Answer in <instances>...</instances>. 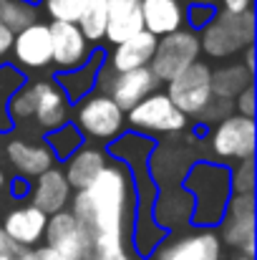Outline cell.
Returning <instances> with one entry per match:
<instances>
[{"label": "cell", "instance_id": "6da1fadb", "mask_svg": "<svg viewBox=\"0 0 257 260\" xmlns=\"http://www.w3.org/2000/svg\"><path fill=\"white\" fill-rule=\"evenodd\" d=\"M134 192L124 165H106L91 187L76 192L71 215L91 243H126L131 225Z\"/></svg>", "mask_w": 257, "mask_h": 260}, {"label": "cell", "instance_id": "7a4b0ae2", "mask_svg": "<svg viewBox=\"0 0 257 260\" xmlns=\"http://www.w3.org/2000/svg\"><path fill=\"white\" fill-rule=\"evenodd\" d=\"M184 187H187V192L194 202L192 222L202 225V228L217 225L225 215V207H227L230 197H232L230 172L225 167L202 162V165H194L187 172Z\"/></svg>", "mask_w": 257, "mask_h": 260}, {"label": "cell", "instance_id": "3957f363", "mask_svg": "<svg viewBox=\"0 0 257 260\" xmlns=\"http://www.w3.org/2000/svg\"><path fill=\"white\" fill-rule=\"evenodd\" d=\"M255 43V13L252 8L245 13L217 10L214 18L202 28L199 51L209 58H232Z\"/></svg>", "mask_w": 257, "mask_h": 260}, {"label": "cell", "instance_id": "277c9868", "mask_svg": "<svg viewBox=\"0 0 257 260\" xmlns=\"http://www.w3.org/2000/svg\"><path fill=\"white\" fill-rule=\"evenodd\" d=\"M199 36L189 28H181L157 41L154 58L149 63V71L159 84H169L181 71H187L192 63L199 61Z\"/></svg>", "mask_w": 257, "mask_h": 260}, {"label": "cell", "instance_id": "5b68a950", "mask_svg": "<svg viewBox=\"0 0 257 260\" xmlns=\"http://www.w3.org/2000/svg\"><path fill=\"white\" fill-rule=\"evenodd\" d=\"M219 243L245 258H255V197L232 194L219 220Z\"/></svg>", "mask_w": 257, "mask_h": 260}, {"label": "cell", "instance_id": "8992f818", "mask_svg": "<svg viewBox=\"0 0 257 260\" xmlns=\"http://www.w3.org/2000/svg\"><path fill=\"white\" fill-rule=\"evenodd\" d=\"M167 96L176 111L184 116H199V111L212 99V69L204 61L192 63L176 79L167 84Z\"/></svg>", "mask_w": 257, "mask_h": 260}, {"label": "cell", "instance_id": "52a82bcc", "mask_svg": "<svg viewBox=\"0 0 257 260\" xmlns=\"http://www.w3.org/2000/svg\"><path fill=\"white\" fill-rule=\"evenodd\" d=\"M124 119H129V126L134 132H144V134H176L187 126V116L174 109L167 93L159 91H154L131 111H126Z\"/></svg>", "mask_w": 257, "mask_h": 260}, {"label": "cell", "instance_id": "ba28073f", "mask_svg": "<svg viewBox=\"0 0 257 260\" xmlns=\"http://www.w3.org/2000/svg\"><path fill=\"white\" fill-rule=\"evenodd\" d=\"M76 129L88 139H116L124 132V111L106 93H88L79 104Z\"/></svg>", "mask_w": 257, "mask_h": 260}, {"label": "cell", "instance_id": "9c48e42d", "mask_svg": "<svg viewBox=\"0 0 257 260\" xmlns=\"http://www.w3.org/2000/svg\"><path fill=\"white\" fill-rule=\"evenodd\" d=\"M209 147L222 159H252L255 154V119L245 116H227L219 124H214Z\"/></svg>", "mask_w": 257, "mask_h": 260}, {"label": "cell", "instance_id": "30bf717a", "mask_svg": "<svg viewBox=\"0 0 257 260\" xmlns=\"http://www.w3.org/2000/svg\"><path fill=\"white\" fill-rule=\"evenodd\" d=\"M51 30V66L61 74L81 69L91 56V43L74 23H48Z\"/></svg>", "mask_w": 257, "mask_h": 260}, {"label": "cell", "instance_id": "8fae6325", "mask_svg": "<svg viewBox=\"0 0 257 260\" xmlns=\"http://www.w3.org/2000/svg\"><path fill=\"white\" fill-rule=\"evenodd\" d=\"M43 238H46V245L61 260H81L88 250V238L68 210L48 217Z\"/></svg>", "mask_w": 257, "mask_h": 260}, {"label": "cell", "instance_id": "7c38bea8", "mask_svg": "<svg viewBox=\"0 0 257 260\" xmlns=\"http://www.w3.org/2000/svg\"><path fill=\"white\" fill-rule=\"evenodd\" d=\"M154 255L157 260H222V243L217 233L199 230L162 243Z\"/></svg>", "mask_w": 257, "mask_h": 260}, {"label": "cell", "instance_id": "4fadbf2b", "mask_svg": "<svg viewBox=\"0 0 257 260\" xmlns=\"http://www.w3.org/2000/svg\"><path fill=\"white\" fill-rule=\"evenodd\" d=\"M15 61L28 71H43L51 66V30L48 23H33L13 38Z\"/></svg>", "mask_w": 257, "mask_h": 260}, {"label": "cell", "instance_id": "5bb4252c", "mask_svg": "<svg viewBox=\"0 0 257 260\" xmlns=\"http://www.w3.org/2000/svg\"><path fill=\"white\" fill-rule=\"evenodd\" d=\"M46 222H48V215H43L33 205H20L5 215L0 228L18 248L28 250V248H38V243L43 240Z\"/></svg>", "mask_w": 257, "mask_h": 260}, {"label": "cell", "instance_id": "9a60e30c", "mask_svg": "<svg viewBox=\"0 0 257 260\" xmlns=\"http://www.w3.org/2000/svg\"><path fill=\"white\" fill-rule=\"evenodd\" d=\"M5 157L20 177L30 179H38L56 165V157L51 154L46 142H30V139H10L5 144Z\"/></svg>", "mask_w": 257, "mask_h": 260}, {"label": "cell", "instance_id": "2e32d148", "mask_svg": "<svg viewBox=\"0 0 257 260\" xmlns=\"http://www.w3.org/2000/svg\"><path fill=\"white\" fill-rule=\"evenodd\" d=\"M157 86H159V81L154 79V74L149 69H136V71L116 74L114 81L106 88V96L121 111H131L136 104H141L146 96H152Z\"/></svg>", "mask_w": 257, "mask_h": 260}, {"label": "cell", "instance_id": "e0dca14e", "mask_svg": "<svg viewBox=\"0 0 257 260\" xmlns=\"http://www.w3.org/2000/svg\"><path fill=\"white\" fill-rule=\"evenodd\" d=\"M157 41L152 33L141 30L136 33L134 38L114 46L106 66L114 71V74H126V71H136V69H149L152 58H154V51H157Z\"/></svg>", "mask_w": 257, "mask_h": 260}, {"label": "cell", "instance_id": "ac0fdd59", "mask_svg": "<svg viewBox=\"0 0 257 260\" xmlns=\"http://www.w3.org/2000/svg\"><path fill=\"white\" fill-rule=\"evenodd\" d=\"M71 202V187L66 182L63 172L58 167L48 170L46 174H41L30 189V205L35 210H41L43 215H56V212H63Z\"/></svg>", "mask_w": 257, "mask_h": 260}, {"label": "cell", "instance_id": "d6986e66", "mask_svg": "<svg viewBox=\"0 0 257 260\" xmlns=\"http://www.w3.org/2000/svg\"><path fill=\"white\" fill-rule=\"evenodd\" d=\"M106 8H108V25L103 38L111 46H119L144 30L141 0H106Z\"/></svg>", "mask_w": 257, "mask_h": 260}, {"label": "cell", "instance_id": "ffe728a7", "mask_svg": "<svg viewBox=\"0 0 257 260\" xmlns=\"http://www.w3.org/2000/svg\"><path fill=\"white\" fill-rule=\"evenodd\" d=\"M141 20L146 33H152L154 38H164L181 30L184 5L179 0H141Z\"/></svg>", "mask_w": 257, "mask_h": 260}, {"label": "cell", "instance_id": "44dd1931", "mask_svg": "<svg viewBox=\"0 0 257 260\" xmlns=\"http://www.w3.org/2000/svg\"><path fill=\"white\" fill-rule=\"evenodd\" d=\"M106 154L98 147H81L76 154H71L66 159V167L61 170L68 187L81 192L86 187H91L96 182V177L106 170Z\"/></svg>", "mask_w": 257, "mask_h": 260}, {"label": "cell", "instance_id": "7402d4cb", "mask_svg": "<svg viewBox=\"0 0 257 260\" xmlns=\"http://www.w3.org/2000/svg\"><path fill=\"white\" fill-rule=\"evenodd\" d=\"M33 119L38 121V126L48 132H56L68 121V99L56 84L38 81V101H35Z\"/></svg>", "mask_w": 257, "mask_h": 260}, {"label": "cell", "instance_id": "603a6c76", "mask_svg": "<svg viewBox=\"0 0 257 260\" xmlns=\"http://www.w3.org/2000/svg\"><path fill=\"white\" fill-rule=\"evenodd\" d=\"M192 210H194V202H192L189 192L179 189V187H171V189H164L154 202V222L167 233L171 228H179V225L189 222Z\"/></svg>", "mask_w": 257, "mask_h": 260}, {"label": "cell", "instance_id": "cb8c5ba5", "mask_svg": "<svg viewBox=\"0 0 257 260\" xmlns=\"http://www.w3.org/2000/svg\"><path fill=\"white\" fill-rule=\"evenodd\" d=\"M103 61H106L103 51H91V56L84 66L76 69V71L61 74L56 86L66 93V99H84L86 93L96 86V79H98V71L103 69Z\"/></svg>", "mask_w": 257, "mask_h": 260}, {"label": "cell", "instance_id": "d4e9b609", "mask_svg": "<svg viewBox=\"0 0 257 260\" xmlns=\"http://www.w3.org/2000/svg\"><path fill=\"white\" fill-rule=\"evenodd\" d=\"M255 86V74H250L240 61L237 63H225L212 71V96L235 101L245 88Z\"/></svg>", "mask_w": 257, "mask_h": 260}, {"label": "cell", "instance_id": "484cf974", "mask_svg": "<svg viewBox=\"0 0 257 260\" xmlns=\"http://www.w3.org/2000/svg\"><path fill=\"white\" fill-rule=\"evenodd\" d=\"M79 30L84 33L88 43H98L106 36V25H108V8L106 0H84L81 15H79Z\"/></svg>", "mask_w": 257, "mask_h": 260}, {"label": "cell", "instance_id": "4316f807", "mask_svg": "<svg viewBox=\"0 0 257 260\" xmlns=\"http://www.w3.org/2000/svg\"><path fill=\"white\" fill-rule=\"evenodd\" d=\"M38 23V8H30L20 0H0V25H5L13 36Z\"/></svg>", "mask_w": 257, "mask_h": 260}, {"label": "cell", "instance_id": "83f0119b", "mask_svg": "<svg viewBox=\"0 0 257 260\" xmlns=\"http://www.w3.org/2000/svg\"><path fill=\"white\" fill-rule=\"evenodd\" d=\"M46 147L51 149V154L56 159H68L71 154H76L84 147V137L76 129V124H63L56 132H48L46 137Z\"/></svg>", "mask_w": 257, "mask_h": 260}, {"label": "cell", "instance_id": "f1b7e54d", "mask_svg": "<svg viewBox=\"0 0 257 260\" xmlns=\"http://www.w3.org/2000/svg\"><path fill=\"white\" fill-rule=\"evenodd\" d=\"M35 101H38V81L23 84L8 101V119L10 121H28L35 114Z\"/></svg>", "mask_w": 257, "mask_h": 260}, {"label": "cell", "instance_id": "f546056e", "mask_svg": "<svg viewBox=\"0 0 257 260\" xmlns=\"http://www.w3.org/2000/svg\"><path fill=\"white\" fill-rule=\"evenodd\" d=\"M23 86V74L3 66L0 69V129H8L10 119H8V101L13 99V93Z\"/></svg>", "mask_w": 257, "mask_h": 260}, {"label": "cell", "instance_id": "4dcf8cb0", "mask_svg": "<svg viewBox=\"0 0 257 260\" xmlns=\"http://www.w3.org/2000/svg\"><path fill=\"white\" fill-rule=\"evenodd\" d=\"M84 0H43V10L51 23H79Z\"/></svg>", "mask_w": 257, "mask_h": 260}, {"label": "cell", "instance_id": "1f68e13d", "mask_svg": "<svg viewBox=\"0 0 257 260\" xmlns=\"http://www.w3.org/2000/svg\"><path fill=\"white\" fill-rule=\"evenodd\" d=\"M230 189H232V194H252L255 192V159H242L230 172Z\"/></svg>", "mask_w": 257, "mask_h": 260}, {"label": "cell", "instance_id": "d6a6232c", "mask_svg": "<svg viewBox=\"0 0 257 260\" xmlns=\"http://www.w3.org/2000/svg\"><path fill=\"white\" fill-rule=\"evenodd\" d=\"M81 260H134L126 243H91Z\"/></svg>", "mask_w": 257, "mask_h": 260}, {"label": "cell", "instance_id": "836d02e7", "mask_svg": "<svg viewBox=\"0 0 257 260\" xmlns=\"http://www.w3.org/2000/svg\"><path fill=\"white\" fill-rule=\"evenodd\" d=\"M232 101H225V99H217V96H212L209 99V104L199 111V121H204V124H219L222 119H227V116H232Z\"/></svg>", "mask_w": 257, "mask_h": 260}, {"label": "cell", "instance_id": "e575fe53", "mask_svg": "<svg viewBox=\"0 0 257 260\" xmlns=\"http://www.w3.org/2000/svg\"><path fill=\"white\" fill-rule=\"evenodd\" d=\"M214 8L212 5H192L189 10H184V20H189V25L197 30V28H204L212 18H214Z\"/></svg>", "mask_w": 257, "mask_h": 260}, {"label": "cell", "instance_id": "d590c367", "mask_svg": "<svg viewBox=\"0 0 257 260\" xmlns=\"http://www.w3.org/2000/svg\"><path fill=\"white\" fill-rule=\"evenodd\" d=\"M232 106L237 109V116L252 119V116H255V86L245 88V91L235 99V104H232Z\"/></svg>", "mask_w": 257, "mask_h": 260}, {"label": "cell", "instance_id": "8d00e7d4", "mask_svg": "<svg viewBox=\"0 0 257 260\" xmlns=\"http://www.w3.org/2000/svg\"><path fill=\"white\" fill-rule=\"evenodd\" d=\"M15 260H61V258H58L48 245H41V248H28V250H23Z\"/></svg>", "mask_w": 257, "mask_h": 260}, {"label": "cell", "instance_id": "74e56055", "mask_svg": "<svg viewBox=\"0 0 257 260\" xmlns=\"http://www.w3.org/2000/svg\"><path fill=\"white\" fill-rule=\"evenodd\" d=\"M23 253V248H18L5 233H3V228H0V258L5 260H15L18 255Z\"/></svg>", "mask_w": 257, "mask_h": 260}, {"label": "cell", "instance_id": "f35d334b", "mask_svg": "<svg viewBox=\"0 0 257 260\" xmlns=\"http://www.w3.org/2000/svg\"><path fill=\"white\" fill-rule=\"evenodd\" d=\"M13 38H15V36H13L5 25H0V61L13 51Z\"/></svg>", "mask_w": 257, "mask_h": 260}, {"label": "cell", "instance_id": "ab89813d", "mask_svg": "<svg viewBox=\"0 0 257 260\" xmlns=\"http://www.w3.org/2000/svg\"><path fill=\"white\" fill-rule=\"evenodd\" d=\"M250 5H252V0H222V10H227V13H245V10H250Z\"/></svg>", "mask_w": 257, "mask_h": 260}, {"label": "cell", "instance_id": "60d3db41", "mask_svg": "<svg viewBox=\"0 0 257 260\" xmlns=\"http://www.w3.org/2000/svg\"><path fill=\"white\" fill-rule=\"evenodd\" d=\"M242 53H245V61H242V66H245V69H247L250 74H255V46L245 48Z\"/></svg>", "mask_w": 257, "mask_h": 260}, {"label": "cell", "instance_id": "b9f144b4", "mask_svg": "<svg viewBox=\"0 0 257 260\" xmlns=\"http://www.w3.org/2000/svg\"><path fill=\"white\" fill-rule=\"evenodd\" d=\"M194 5H212V3H217V0H192Z\"/></svg>", "mask_w": 257, "mask_h": 260}, {"label": "cell", "instance_id": "7bdbcfd3", "mask_svg": "<svg viewBox=\"0 0 257 260\" xmlns=\"http://www.w3.org/2000/svg\"><path fill=\"white\" fill-rule=\"evenodd\" d=\"M20 3H25V5H30V8H35V5H38L41 0H20Z\"/></svg>", "mask_w": 257, "mask_h": 260}, {"label": "cell", "instance_id": "ee69618b", "mask_svg": "<svg viewBox=\"0 0 257 260\" xmlns=\"http://www.w3.org/2000/svg\"><path fill=\"white\" fill-rule=\"evenodd\" d=\"M5 187V174H3V170H0V189Z\"/></svg>", "mask_w": 257, "mask_h": 260}, {"label": "cell", "instance_id": "f6af8a7d", "mask_svg": "<svg viewBox=\"0 0 257 260\" xmlns=\"http://www.w3.org/2000/svg\"><path fill=\"white\" fill-rule=\"evenodd\" d=\"M232 260H252V258H245V255H240V253H237V255H235Z\"/></svg>", "mask_w": 257, "mask_h": 260}, {"label": "cell", "instance_id": "bcb514c9", "mask_svg": "<svg viewBox=\"0 0 257 260\" xmlns=\"http://www.w3.org/2000/svg\"><path fill=\"white\" fill-rule=\"evenodd\" d=\"M0 260H5V258H0Z\"/></svg>", "mask_w": 257, "mask_h": 260}]
</instances>
